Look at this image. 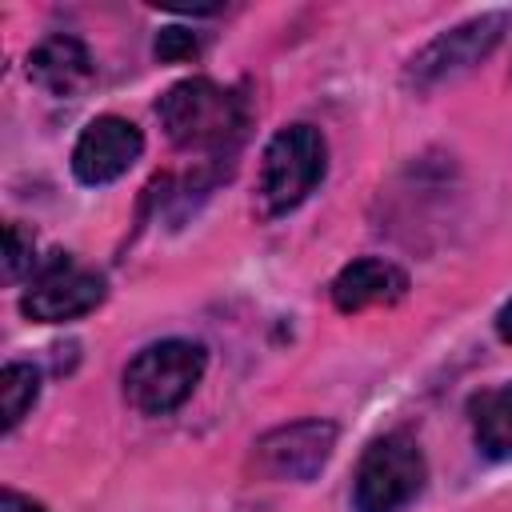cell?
Returning a JSON list of instances; mask_svg holds the SVG:
<instances>
[{
    "mask_svg": "<svg viewBox=\"0 0 512 512\" xmlns=\"http://www.w3.org/2000/svg\"><path fill=\"white\" fill-rule=\"evenodd\" d=\"M156 116L168 132V140L176 148H192V152H216L228 148L240 128H244V104L236 92L192 76L172 84L160 100H156Z\"/></svg>",
    "mask_w": 512,
    "mask_h": 512,
    "instance_id": "cell-1",
    "label": "cell"
},
{
    "mask_svg": "<svg viewBox=\"0 0 512 512\" xmlns=\"http://www.w3.org/2000/svg\"><path fill=\"white\" fill-rule=\"evenodd\" d=\"M204 376V348L192 340H160L140 348L124 368V396L144 416L180 408Z\"/></svg>",
    "mask_w": 512,
    "mask_h": 512,
    "instance_id": "cell-2",
    "label": "cell"
},
{
    "mask_svg": "<svg viewBox=\"0 0 512 512\" xmlns=\"http://www.w3.org/2000/svg\"><path fill=\"white\" fill-rule=\"evenodd\" d=\"M420 488H424V456L416 440L392 432L364 448L352 484V504L356 512H400L420 496Z\"/></svg>",
    "mask_w": 512,
    "mask_h": 512,
    "instance_id": "cell-3",
    "label": "cell"
},
{
    "mask_svg": "<svg viewBox=\"0 0 512 512\" xmlns=\"http://www.w3.org/2000/svg\"><path fill=\"white\" fill-rule=\"evenodd\" d=\"M324 164H328V148H324V136L312 124H288V128H280L268 140L264 164H260V196H264V208L268 212L296 208L324 180Z\"/></svg>",
    "mask_w": 512,
    "mask_h": 512,
    "instance_id": "cell-4",
    "label": "cell"
},
{
    "mask_svg": "<svg viewBox=\"0 0 512 512\" xmlns=\"http://www.w3.org/2000/svg\"><path fill=\"white\" fill-rule=\"evenodd\" d=\"M508 24H512L508 12H484V16H472V20L456 24L452 32H440L432 44H424V48L412 56L404 80H408L416 92H428V88H436V84H444V80L464 76L468 68H476V64L504 40V28H508Z\"/></svg>",
    "mask_w": 512,
    "mask_h": 512,
    "instance_id": "cell-5",
    "label": "cell"
},
{
    "mask_svg": "<svg viewBox=\"0 0 512 512\" xmlns=\"http://www.w3.org/2000/svg\"><path fill=\"white\" fill-rule=\"evenodd\" d=\"M104 300V280L100 272L76 264L72 256L56 252L48 264H40L32 272V284L20 300L28 320L40 324H60V320H76L84 312H92Z\"/></svg>",
    "mask_w": 512,
    "mask_h": 512,
    "instance_id": "cell-6",
    "label": "cell"
},
{
    "mask_svg": "<svg viewBox=\"0 0 512 512\" xmlns=\"http://www.w3.org/2000/svg\"><path fill=\"white\" fill-rule=\"evenodd\" d=\"M140 152H144V136L132 120L96 116L72 148V172H76L80 184H92V188L112 184L140 160Z\"/></svg>",
    "mask_w": 512,
    "mask_h": 512,
    "instance_id": "cell-7",
    "label": "cell"
},
{
    "mask_svg": "<svg viewBox=\"0 0 512 512\" xmlns=\"http://www.w3.org/2000/svg\"><path fill=\"white\" fill-rule=\"evenodd\" d=\"M336 444V424L328 420H296L288 428L268 432L256 444V456L264 464V472L284 476V480H312L324 460L332 456Z\"/></svg>",
    "mask_w": 512,
    "mask_h": 512,
    "instance_id": "cell-8",
    "label": "cell"
},
{
    "mask_svg": "<svg viewBox=\"0 0 512 512\" xmlns=\"http://www.w3.org/2000/svg\"><path fill=\"white\" fill-rule=\"evenodd\" d=\"M28 80L48 96H76L92 80V56L76 36H48L28 52Z\"/></svg>",
    "mask_w": 512,
    "mask_h": 512,
    "instance_id": "cell-9",
    "label": "cell"
},
{
    "mask_svg": "<svg viewBox=\"0 0 512 512\" xmlns=\"http://www.w3.org/2000/svg\"><path fill=\"white\" fill-rule=\"evenodd\" d=\"M408 292V276L376 256L352 260L348 268H340V276L332 280V304L340 312H364L376 304H396Z\"/></svg>",
    "mask_w": 512,
    "mask_h": 512,
    "instance_id": "cell-10",
    "label": "cell"
},
{
    "mask_svg": "<svg viewBox=\"0 0 512 512\" xmlns=\"http://www.w3.org/2000/svg\"><path fill=\"white\" fill-rule=\"evenodd\" d=\"M472 432L484 456L492 460L512 456V384L488 388L472 400Z\"/></svg>",
    "mask_w": 512,
    "mask_h": 512,
    "instance_id": "cell-11",
    "label": "cell"
},
{
    "mask_svg": "<svg viewBox=\"0 0 512 512\" xmlns=\"http://www.w3.org/2000/svg\"><path fill=\"white\" fill-rule=\"evenodd\" d=\"M40 396V372L32 364H8L0 372V408H4V432H12Z\"/></svg>",
    "mask_w": 512,
    "mask_h": 512,
    "instance_id": "cell-12",
    "label": "cell"
},
{
    "mask_svg": "<svg viewBox=\"0 0 512 512\" xmlns=\"http://www.w3.org/2000/svg\"><path fill=\"white\" fill-rule=\"evenodd\" d=\"M24 272H36L32 236L20 224H8L4 228V280H20Z\"/></svg>",
    "mask_w": 512,
    "mask_h": 512,
    "instance_id": "cell-13",
    "label": "cell"
},
{
    "mask_svg": "<svg viewBox=\"0 0 512 512\" xmlns=\"http://www.w3.org/2000/svg\"><path fill=\"white\" fill-rule=\"evenodd\" d=\"M156 56H160V60H172V64L196 60V56H200V40H196V32H188V28H164V32L156 36Z\"/></svg>",
    "mask_w": 512,
    "mask_h": 512,
    "instance_id": "cell-14",
    "label": "cell"
},
{
    "mask_svg": "<svg viewBox=\"0 0 512 512\" xmlns=\"http://www.w3.org/2000/svg\"><path fill=\"white\" fill-rule=\"evenodd\" d=\"M0 512H44V508L32 504V500L20 496V492H4V496H0Z\"/></svg>",
    "mask_w": 512,
    "mask_h": 512,
    "instance_id": "cell-15",
    "label": "cell"
},
{
    "mask_svg": "<svg viewBox=\"0 0 512 512\" xmlns=\"http://www.w3.org/2000/svg\"><path fill=\"white\" fill-rule=\"evenodd\" d=\"M496 332H500V336L512 344V300L500 308V316H496Z\"/></svg>",
    "mask_w": 512,
    "mask_h": 512,
    "instance_id": "cell-16",
    "label": "cell"
}]
</instances>
